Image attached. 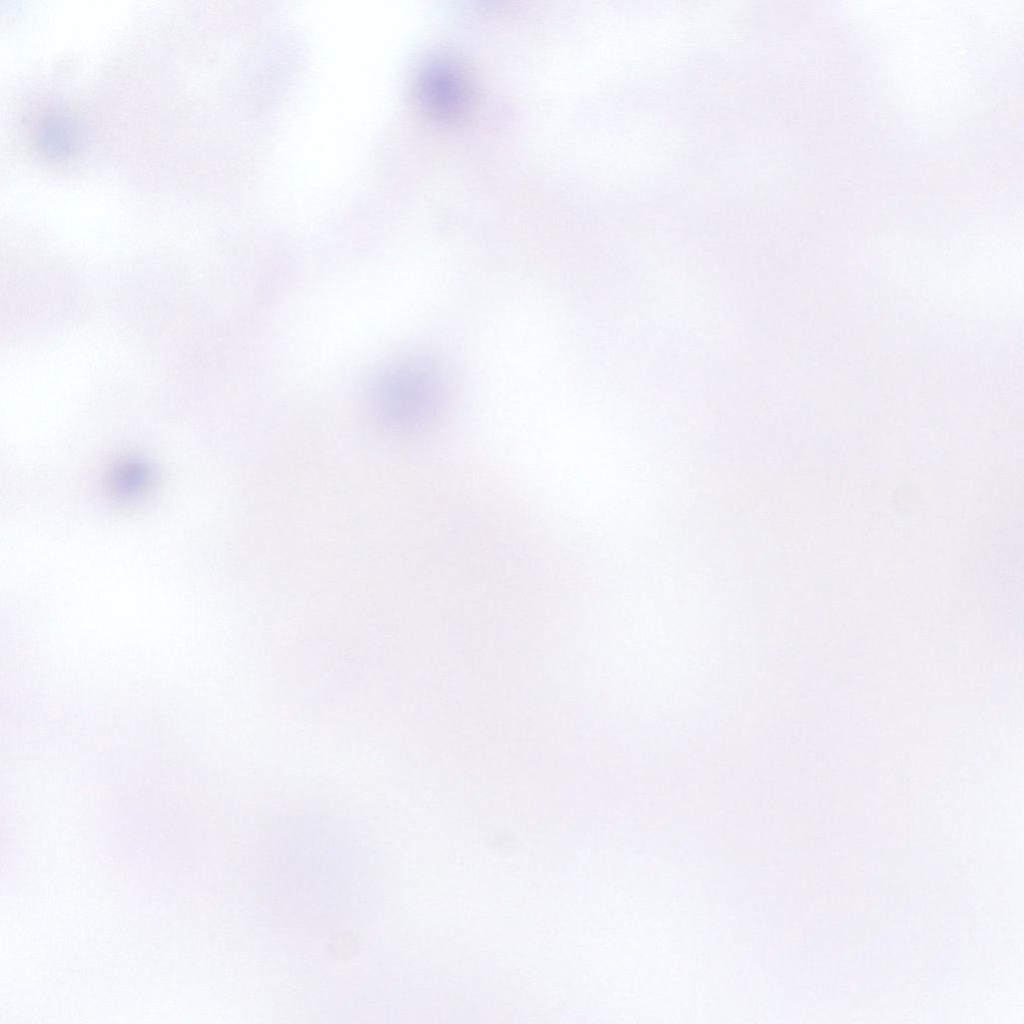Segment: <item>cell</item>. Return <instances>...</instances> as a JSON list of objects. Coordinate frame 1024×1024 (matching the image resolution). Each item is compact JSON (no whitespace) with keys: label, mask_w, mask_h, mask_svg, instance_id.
Here are the masks:
<instances>
[{"label":"cell","mask_w":1024,"mask_h":1024,"mask_svg":"<svg viewBox=\"0 0 1024 1024\" xmlns=\"http://www.w3.org/2000/svg\"><path fill=\"white\" fill-rule=\"evenodd\" d=\"M418 102L433 120L444 124L463 120L471 106L467 74L451 56L435 54L420 65L415 79Z\"/></svg>","instance_id":"2"},{"label":"cell","mask_w":1024,"mask_h":1024,"mask_svg":"<svg viewBox=\"0 0 1024 1024\" xmlns=\"http://www.w3.org/2000/svg\"><path fill=\"white\" fill-rule=\"evenodd\" d=\"M86 127L80 114L63 104H48L27 120V138L32 150L52 161L69 159L84 144Z\"/></svg>","instance_id":"3"},{"label":"cell","mask_w":1024,"mask_h":1024,"mask_svg":"<svg viewBox=\"0 0 1024 1024\" xmlns=\"http://www.w3.org/2000/svg\"><path fill=\"white\" fill-rule=\"evenodd\" d=\"M153 479L150 465L132 458L113 467L108 477V488L121 501L134 500L149 490Z\"/></svg>","instance_id":"4"},{"label":"cell","mask_w":1024,"mask_h":1024,"mask_svg":"<svg viewBox=\"0 0 1024 1024\" xmlns=\"http://www.w3.org/2000/svg\"><path fill=\"white\" fill-rule=\"evenodd\" d=\"M378 399L384 412L400 421L431 415L445 399L447 381L431 362L414 360L390 371L380 382Z\"/></svg>","instance_id":"1"}]
</instances>
